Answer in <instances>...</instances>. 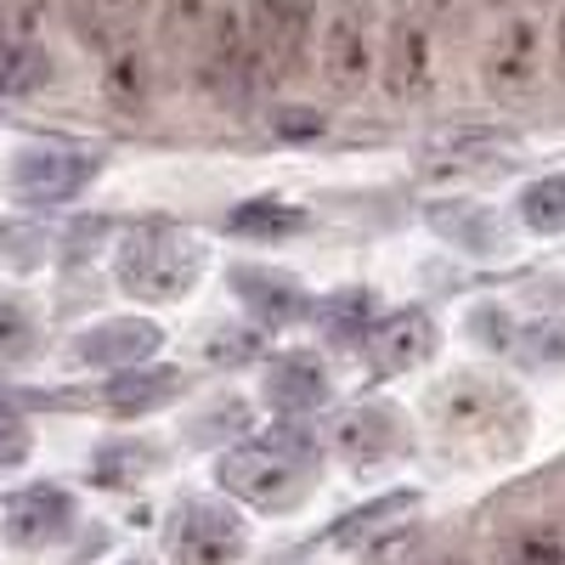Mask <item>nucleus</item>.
<instances>
[{
	"label": "nucleus",
	"instance_id": "obj_18",
	"mask_svg": "<svg viewBox=\"0 0 565 565\" xmlns=\"http://www.w3.org/2000/svg\"><path fill=\"white\" fill-rule=\"evenodd\" d=\"M266 396L277 413H311L328 402V380H322V367L317 356H282L266 367Z\"/></svg>",
	"mask_w": 565,
	"mask_h": 565
},
{
	"label": "nucleus",
	"instance_id": "obj_11",
	"mask_svg": "<svg viewBox=\"0 0 565 565\" xmlns=\"http://www.w3.org/2000/svg\"><path fill=\"white\" fill-rule=\"evenodd\" d=\"M436 351V317L430 311H396L385 322H373V334L362 340V356L373 373H407Z\"/></svg>",
	"mask_w": 565,
	"mask_h": 565
},
{
	"label": "nucleus",
	"instance_id": "obj_4",
	"mask_svg": "<svg viewBox=\"0 0 565 565\" xmlns=\"http://www.w3.org/2000/svg\"><path fill=\"white\" fill-rule=\"evenodd\" d=\"M103 159L97 153H85V148H23L12 153L7 164V186H12V199L18 204H68L79 199L90 181H97Z\"/></svg>",
	"mask_w": 565,
	"mask_h": 565
},
{
	"label": "nucleus",
	"instance_id": "obj_30",
	"mask_svg": "<svg viewBox=\"0 0 565 565\" xmlns=\"http://www.w3.org/2000/svg\"><path fill=\"white\" fill-rule=\"evenodd\" d=\"M68 12H74L85 40H103V0H68Z\"/></svg>",
	"mask_w": 565,
	"mask_h": 565
},
{
	"label": "nucleus",
	"instance_id": "obj_5",
	"mask_svg": "<svg viewBox=\"0 0 565 565\" xmlns=\"http://www.w3.org/2000/svg\"><path fill=\"white\" fill-rule=\"evenodd\" d=\"M249 40L260 79H289L306 68L311 45V0H255L249 7Z\"/></svg>",
	"mask_w": 565,
	"mask_h": 565
},
{
	"label": "nucleus",
	"instance_id": "obj_6",
	"mask_svg": "<svg viewBox=\"0 0 565 565\" xmlns=\"http://www.w3.org/2000/svg\"><path fill=\"white\" fill-rule=\"evenodd\" d=\"M244 521L232 514L226 503L193 498L181 503L175 526H170V554L175 565H238L244 559Z\"/></svg>",
	"mask_w": 565,
	"mask_h": 565
},
{
	"label": "nucleus",
	"instance_id": "obj_9",
	"mask_svg": "<svg viewBox=\"0 0 565 565\" xmlns=\"http://www.w3.org/2000/svg\"><path fill=\"white\" fill-rule=\"evenodd\" d=\"M402 441H407V430H402V413L391 402H362V407L334 418V452L345 463H356V469L396 458Z\"/></svg>",
	"mask_w": 565,
	"mask_h": 565
},
{
	"label": "nucleus",
	"instance_id": "obj_10",
	"mask_svg": "<svg viewBox=\"0 0 565 565\" xmlns=\"http://www.w3.org/2000/svg\"><path fill=\"white\" fill-rule=\"evenodd\" d=\"M322 79H328L334 97H356V90L367 85V12H362V0H345V7L328 18Z\"/></svg>",
	"mask_w": 565,
	"mask_h": 565
},
{
	"label": "nucleus",
	"instance_id": "obj_13",
	"mask_svg": "<svg viewBox=\"0 0 565 565\" xmlns=\"http://www.w3.org/2000/svg\"><path fill=\"white\" fill-rule=\"evenodd\" d=\"M413 514H418V492H385V498H373V503L351 509L345 521H334L328 543L345 548V554H362V548H373V543L396 537V532L413 521Z\"/></svg>",
	"mask_w": 565,
	"mask_h": 565
},
{
	"label": "nucleus",
	"instance_id": "obj_32",
	"mask_svg": "<svg viewBox=\"0 0 565 565\" xmlns=\"http://www.w3.org/2000/svg\"><path fill=\"white\" fill-rule=\"evenodd\" d=\"M554 52H559V68H565V12H559V29H554Z\"/></svg>",
	"mask_w": 565,
	"mask_h": 565
},
{
	"label": "nucleus",
	"instance_id": "obj_14",
	"mask_svg": "<svg viewBox=\"0 0 565 565\" xmlns=\"http://www.w3.org/2000/svg\"><path fill=\"white\" fill-rule=\"evenodd\" d=\"M232 295H238L255 317H266V322H300L306 306H311L295 277L266 271V266H232Z\"/></svg>",
	"mask_w": 565,
	"mask_h": 565
},
{
	"label": "nucleus",
	"instance_id": "obj_31",
	"mask_svg": "<svg viewBox=\"0 0 565 565\" xmlns=\"http://www.w3.org/2000/svg\"><path fill=\"white\" fill-rule=\"evenodd\" d=\"M215 345H221L215 362H232V356H249V351H255V334H221Z\"/></svg>",
	"mask_w": 565,
	"mask_h": 565
},
{
	"label": "nucleus",
	"instance_id": "obj_19",
	"mask_svg": "<svg viewBox=\"0 0 565 565\" xmlns=\"http://www.w3.org/2000/svg\"><path fill=\"white\" fill-rule=\"evenodd\" d=\"M424 74H430V40H424L418 23H396L391 29V52H385V85L391 97H418L424 90Z\"/></svg>",
	"mask_w": 565,
	"mask_h": 565
},
{
	"label": "nucleus",
	"instance_id": "obj_22",
	"mask_svg": "<svg viewBox=\"0 0 565 565\" xmlns=\"http://www.w3.org/2000/svg\"><path fill=\"white\" fill-rule=\"evenodd\" d=\"M322 334L328 345H362L373 334V300L362 289H345L322 306Z\"/></svg>",
	"mask_w": 565,
	"mask_h": 565
},
{
	"label": "nucleus",
	"instance_id": "obj_16",
	"mask_svg": "<svg viewBox=\"0 0 565 565\" xmlns=\"http://www.w3.org/2000/svg\"><path fill=\"white\" fill-rule=\"evenodd\" d=\"M45 79H52L45 45L29 29H0V103L29 97V90H40Z\"/></svg>",
	"mask_w": 565,
	"mask_h": 565
},
{
	"label": "nucleus",
	"instance_id": "obj_33",
	"mask_svg": "<svg viewBox=\"0 0 565 565\" xmlns=\"http://www.w3.org/2000/svg\"><path fill=\"white\" fill-rule=\"evenodd\" d=\"M436 565H458V559H436Z\"/></svg>",
	"mask_w": 565,
	"mask_h": 565
},
{
	"label": "nucleus",
	"instance_id": "obj_27",
	"mask_svg": "<svg viewBox=\"0 0 565 565\" xmlns=\"http://www.w3.org/2000/svg\"><path fill=\"white\" fill-rule=\"evenodd\" d=\"M503 565H565V554H559V537H548V532H521L509 543V559Z\"/></svg>",
	"mask_w": 565,
	"mask_h": 565
},
{
	"label": "nucleus",
	"instance_id": "obj_29",
	"mask_svg": "<svg viewBox=\"0 0 565 565\" xmlns=\"http://www.w3.org/2000/svg\"><path fill=\"white\" fill-rule=\"evenodd\" d=\"M23 458H29V424L12 407H0V469H12Z\"/></svg>",
	"mask_w": 565,
	"mask_h": 565
},
{
	"label": "nucleus",
	"instance_id": "obj_20",
	"mask_svg": "<svg viewBox=\"0 0 565 565\" xmlns=\"http://www.w3.org/2000/svg\"><path fill=\"white\" fill-rule=\"evenodd\" d=\"M306 226V210L282 204V199H249L226 215V232L232 238H255V244H277V238H295Z\"/></svg>",
	"mask_w": 565,
	"mask_h": 565
},
{
	"label": "nucleus",
	"instance_id": "obj_12",
	"mask_svg": "<svg viewBox=\"0 0 565 565\" xmlns=\"http://www.w3.org/2000/svg\"><path fill=\"white\" fill-rule=\"evenodd\" d=\"M74 521V498L63 487H29L7 503V543L12 548H45Z\"/></svg>",
	"mask_w": 565,
	"mask_h": 565
},
{
	"label": "nucleus",
	"instance_id": "obj_17",
	"mask_svg": "<svg viewBox=\"0 0 565 565\" xmlns=\"http://www.w3.org/2000/svg\"><path fill=\"white\" fill-rule=\"evenodd\" d=\"M430 226L441 232L447 244L469 249V255H492V249H498V238H503V221H498L487 204H469V199L430 204Z\"/></svg>",
	"mask_w": 565,
	"mask_h": 565
},
{
	"label": "nucleus",
	"instance_id": "obj_26",
	"mask_svg": "<svg viewBox=\"0 0 565 565\" xmlns=\"http://www.w3.org/2000/svg\"><path fill=\"white\" fill-rule=\"evenodd\" d=\"M215 12H221V0H170L164 29H170V40H199Z\"/></svg>",
	"mask_w": 565,
	"mask_h": 565
},
{
	"label": "nucleus",
	"instance_id": "obj_21",
	"mask_svg": "<svg viewBox=\"0 0 565 565\" xmlns=\"http://www.w3.org/2000/svg\"><path fill=\"white\" fill-rule=\"evenodd\" d=\"M181 391V373L175 367H130L103 391L114 413H148V407H164L170 396Z\"/></svg>",
	"mask_w": 565,
	"mask_h": 565
},
{
	"label": "nucleus",
	"instance_id": "obj_23",
	"mask_svg": "<svg viewBox=\"0 0 565 565\" xmlns=\"http://www.w3.org/2000/svg\"><path fill=\"white\" fill-rule=\"evenodd\" d=\"M34 340H40V328H34V311L29 300L18 295H0V367H18L34 356Z\"/></svg>",
	"mask_w": 565,
	"mask_h": 565
},
{
	"label": "nucleus",
	"instance_id": "obj_25",
	"mask_svg": "<svg viewBox=\"0 0 565 565\" xmlns=\"http://www.w3.org/2000/svg\"><path fill=\"white\" fill-rule=\"evenodd\" d=\"M108 97L125 103V108H136L141 97H148V79H141V57L136 52H114V63H108Z\"/></svg>",
	"mask_w": 565,
	"mask_h": 565
},
{
	"label": "nucleus",
	"instance_id": "obj_3",
	"mask_svg": "<svg viewBox=\"0 0 565 565\" xmlns=\"http://www.w3.org/2000/svg\"><path fill=\"white\" fill-rule=\"evenodd\" d=\"M193 74L204 85V97L226 103V108H244L255 90L266 85L260 79V63H255V40H249V18H238L232 7H221L210 18V29L193 40Z\"/></svg>",
	"mask_w": 565,
	"mask_h": 565
},
{
	"label": "nucleus",
	"instance_id": "obj_24",
	"mask_svg": "<svg viewBox=\"0 0 565 565\" xmlns=\"http://www.w3.org/2000/svg\"><path fill=\"white\" fill-rule=\"evenodd\" d=\"M521 221L532 232H565V175H543L521 193Z\"/></svg>",
	"mask_w": 565,
	"mask_h": 565
},
{
	"label": "nucleus",
	"instance_id": "obj_35",
	"mask_svg": "<svg viewBox=\"0 0 565 565\" xmlns=\"http://www.w3.org/2000/svg\"><path fill=\"white\" fill-rule=\"evenodd\" d=\"M130 565H141V559H130Z\"/></svg>",
	"mask_w": 565,
	"mask_h": 565
},
{
	"label": "nucleus",
	"instance_id": "obj_28",
	"mask_svg": "<svg viewBox=\"0 0 565 565\" xmlns=\"http://www.w3.org/2000/svg\"><path fill=\"white\" fill-rule=\"evenodd\" d=\"M322 130H328V119L317 108H277V119H271L277 141H317Z\"/></svg>",
	"mask_w": 565,
	"mask_h": 565
},
{
	"label": "nucleus",
	"instance_id": "obj_7",
	"mask_svg": "<svg viewBox=\"0 0 565 565\" xmlns=\"http://www.w3.org/2000/svg\"><path fill=\"white\" fill-rule=\"evenodd\" d=\"M436 413H441L447 436H514L521 430V402H514V391L481 380V373L452 380L436 396Z\"/></svg>",
	"mask_w": 565,
	"mask_h": 565
},
{
	"label": "nucleus",
	"instance_id": "obj_8",
	"mask_svg": "<svg viewBox=\"0 0 565 565\" xmlns=\"http://www.w3.org/2000/svg\"><path fill=\"white\" fill-rule=\"evenodd\" d=\"M159 345H164L159 322H148V317H108V322L85 328V334L74 340V362L79 367H119V373H130V367L148 362Z\"/></svg>",
	"mask_w": 565,
	"mask_h": 565
},
{
	"label": "nucleus",
	"instance_id": "obj_15",
	"mask_svg": "<svg viewBox=\"0 0 565 565\" xmlns=\"http://www.w3.org/2000/svg\"><path fill=\"white\" fill-rule=\"evenodd\" d=\"M532 74H537V23L514 18L487 45V79H492V90H526Z\"/></svg>",
	"mask_w": 565,
	"mask_h": 565
},
{
	"label": "nucleus",
	"instance_id": "obj_1",
	"mask_svg": "<svg viewBox=\"0 0 565 565\" xmlns=\"http://www.w3.org/2000/svg\"><path fill=\"white\" fill-rule=\"evenodd\" d=\"M317 469V441L306 430H277V436H260V441H244L215 458V481L238 498V503H255V509H289L306 481Z\"/></svg>",
	"mask_w": 565,
	"mask_h": 565
},
{
	"label": "nucleus",
	"instance_id": "obj_2",
	"mask_svg": "<svg viewBox=\"0 0 565 565\" xmlns=\"http://www.w3.org/2000/svg\"><path fill=\"white\" fill-rule=\"evenodd\" d=\"M114 271H119V289H125L130 300L164 306V300H181V295L199 282V271H204V244L193 238V232L170 226V221H153V226L125 232Z\"/></svg>",
	"mask_w": 565,
	"mask_h": 565
},
{
	"label": "nucleus",
	"instance_id": "obj_34",
	"mask_svg": "<svg viewBox=\"0 0 565 565\" xmlns=\"http://www.w3.org/2000/svg\"><path fill=\"white\" fill-rule=\"evenodd\" d=\"M130 7H148V0H130Z\"/></svg>",
	"mask_w": 565,
	"mask_h": 565
}]
</instances>
